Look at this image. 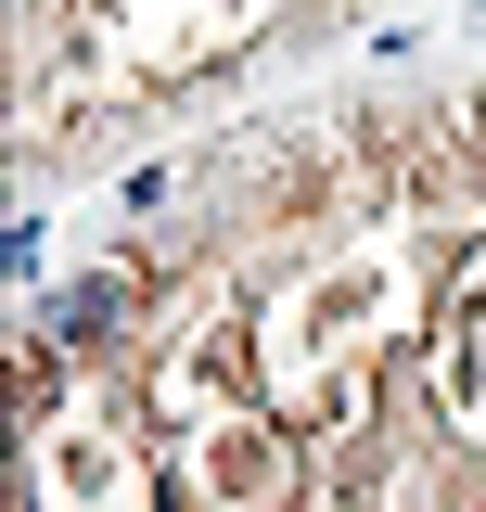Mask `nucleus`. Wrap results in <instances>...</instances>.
<instances>
[{
  "mask_svg": "<svg viewBox=\"0 0 486 512\" xmlns=\"http://www.w3.org/2000/svg\"><path fill=\"white\" fill-rule=\"evenodd\" d=\"M52 333L64 346H103V333H116V282H77V295L52 308Z\"/></svg>",
  "mask_w": 486,
  "mask_h": 512,
  "instance_id": "nucleus-1",
  "label": "nucleus"
}]
</instances>
